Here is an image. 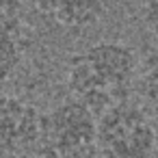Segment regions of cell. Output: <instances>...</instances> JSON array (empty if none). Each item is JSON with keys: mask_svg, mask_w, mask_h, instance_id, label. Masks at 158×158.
Returning <instances> with one entry per match:
<instances>
[{"mask_svg": "<svg viewBox=\"0 0 158 158\" xmlns=\"http://www.w3.org/2000/svg\"><path fill=\"white\" fill-rule=\"evenodd\" d=\"M136 65L139 61L130 46L98 41L67 59L65 82L72 98L100 117L108 108L128 102Z\"/></svg>", "mask_w": 158, "mask_h": 158, "instance_id": "obj_1", "label": "cell"}, {"mask_svg": "<svg viewBox=\"0 0 158 158\" xmlns=\"http://www.w3.org/2000/svg\"><path fill=\"white\" fill-rule=\"evenodd\" d=\"M98 115L78 100H65L41 115L39 152L46 158H87L95 152Z\"/></svg>", "mask_w": 158, "mask_h": 158, "instance_id": "obj_3", "label": "cell"}, {"mask_svg": "<svg viewBox=\"0 0 158 158\" xmlns=\"http://www.w3.org/2000/svg\"><path fill=\"white\" fill-rule=\"evenodd\" d=\"M143 20L147 31L154 35V39L158 41V0H147L145 9H143Z\"/></svg>", "mask_w": 158, "mask_h": 158, "instance_id": "obj_8", "label": "cell"}, {"mask_svg": "<svg viewBox=\"0 0 158 158\" xmlns=\"http://www.w3.org/2000/svg\"><path fill=\"white\" fill-rule=\"evenodd\" d=\"M26 2H31V0H0V11H15V13H20Z\"/></svg>", "mask_w": 158, "mask_h": 158, "instance_id": "obj_9", "label": "cell"}, {"mask_svg": "<svg viewBox=\"0 0 158 158\" xmlns=\"http://www.w3.org/2000/svg\"><path fill=\"white\" fill-rule=\"evenodd\" d=\"M35 9L65 28H87L106 13V0H33Z\"/></svg>", "mask_w": 158, "mask_h": 158, "instance_id": "obj_6", "label": "cell"}, {"mask_svg": "<svg viewBox=\"0 0 158 158\" xmlns=\"http://www.w3.org/2000/svg\"><path fill=\"white\" fill-rule=\"evenodd\" d=\"M28 28L20 13L0 11V82L9 80L24 63L28 50Z\"/></svg>", "mask_w": 158, "mask_h": 158, "instance_id": "obj_5", "label": "cell"}, {"mask_svg": "<svg viewBox=\"0 0 158 158\" xmlns=\"http://www.w3.org/2000/svg\"><path fill=\"white\" fill-rule=\"evenodd\" d=\"M39 110L11 93L0 91V158H22L39 147Z\"/></svg>", "mask_w": 158, "mask_h": 158, "instance_id": "obj_4", "label": "cell"}, {"mask_svg": "<svg viewBox=\"0 0 158 158\" xmlns=\"http://www.w3.org/2000/svg\"><path fill=\"white\" fill-rule=\"evenodd\" d=\"M156 149L158 132L141 106L121 102L98 117V158H154Z\"/></svg>", "mask_w": 158, "mask_h": 158, "instance_id": "obj_2", "label": "cell"}, {"mask_svg": "<svg viewBox=\"0 0 158 158\" xmlns=\"http://www.w3.org/2000/svg\"><path fill=\"white\" fill-rule=\"evenodd\" d=\"M141 95H143L147 108L158 117V61L141 78Z\"/></svg>", "mask_w": 158, "mask_h": 158, "instance_id": "obj_7", "label": "cell"}]
</instances>
